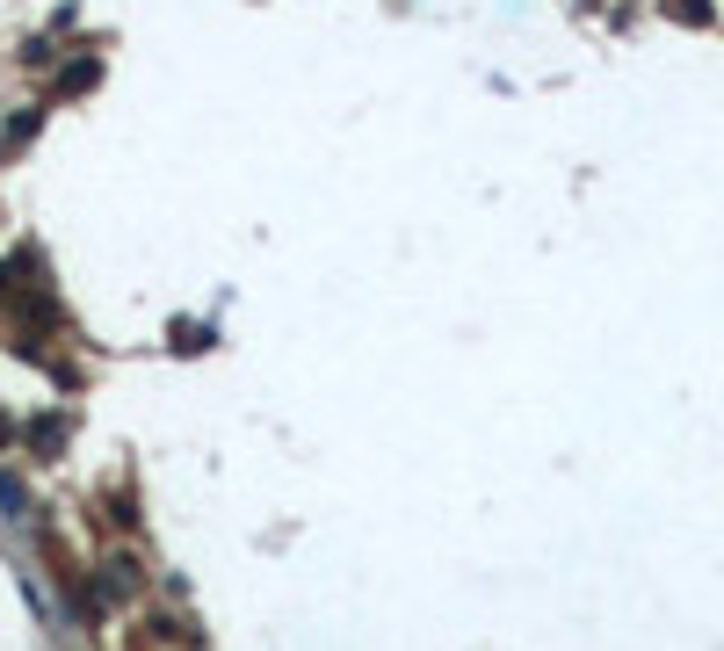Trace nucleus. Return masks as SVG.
Returning <instances> with one entry per match:
<instances>
[{
  "label": "nucleus",
  "mask_w": 724,
  "mask_h": 651,
  "mask_svg": "<svg viewBox=\"0 0 724 651\" xmlns=\"http://www.w3.org/2000/svg\"><path fill=\"white\" fill-rule=\"evenodd\" d=\"M0 449H8V420H0Z\"/></svg>",
  "instance_id": "f03ea898"
},
{
  "label": "nucleus",
  "mask_w": 724,
  "mask_h": 651,
  "mask_svg": "<svg viewBox=\"0 0 724 651\" xmlns=\"http://www.w3.org/2000/svg\"><path fill=\"white\" fill-rule=\"evenodd\" d=\"M0 507H8V514H22V485H15L8 471H0Z\"/></svg>",
  "instance_id": "f257e3e1"
}]
</instances>
